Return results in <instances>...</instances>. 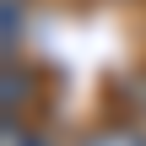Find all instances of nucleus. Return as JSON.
<instances>
[{"instance_id": "nucleus-2", "label": "nucleus", "mask_w": 146, "mask_h": 146, "mask_svg": "<svg viewBox=\"0 0 146 146\" xmlns=\"http://www.w3.org/2000/svg\"><path fill=\"white\" fill-rule=\"evenodd\" d=\"M33 92V81H27V70H16V65H5V114H16V103Z\"/></svg>"}, {"instance_id": "nucleus-1", "label": "nucleus", "mask_w": 146, "mask_h": 146, "mask_svg": "<svg viewBox=\"0 0 146 146\" xmlns=\"http://www.w3.org/2000/svg\"><path fill=\"white\" fill-rule=\"evenodd\" d=\"M81 146H146V135L135 125H103V130H92Z\"/></svg>"}]
</instances>
